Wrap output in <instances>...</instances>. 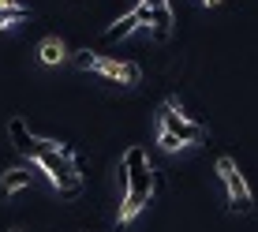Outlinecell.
<instances>
[{
  "label": "cell",
  "instance_id": "obj_1",
  "mask_svg": "<svg viewBox=\"0 0 258 232\" xmlns=\"http://www.w3.org/2000/svg\"><path fill=\"white\" fill-rule=\"evenodd\" d=\"M123 165V202H120V225H127V221H135L142 210L150 206V191H154V168H150V157L142 146H127L120 157Z\"/></svg>",
  "mask_w": 258,
  "mask_h": 232
},
{
  "label": "cell",
  "instance_id": "obj_2",
  "mask_svg": "<svg viewBox=\"0 0 258 232\" xmlns=\"http://www.w3.org/2000/svg\"><path fill=\"white\" fill-rule=\"evenodd\" d=\"M71 154H75V150H71L68 142L38 139V150H34V157H30V161L49 176V184L56 187V195H60V199H68V202L83 195V176H79L75 165H71Z\"/></svg>",
  "mask_w": 258,
  "mask_h": 232
},
{
  "label": "cell",
  "instance_id": "obj_3",
  "mask_svg": "<svg viewBox=\"0 0 258 232\" xmlns=\"http://www.w3.org/2000/svg\"><path fill=\"white\" fill-rule=\"evenodd\" d=\"M217 176H221V184H225L228 210H232V213H251V206H254V199H251V187H247L243 172L236 168V161H232V157H221V161H217Z\"/></svg>",
  "mask_w": 258,
  "mask_h": 232
},
{
  "label": "cell",
  "instance_id": "obj_4",
  "mask_svg": "<svg viewBox=\"0 0 258 232\" xmlns=\"http://www.w3.org/2000/svg\"><path fill=\"white\" fill-rule=\"evenodd\" d=\"M161 128L168 131V135H176L183 146H195V142L206 139V128L195 124V120H187L183 112H176V105H165V109H161Z\"/></svg>",
  "mask_w": 258,
  "mask_h": 232
},
{
  "label": "cell",
  "instance_id": "obj_5",
  "mask_svg": "<svg viewBox=\"0 0 258 232\" xmlns=\"http://www.w3.org/2000/svg\"><path fill=\"white\" fill-rule=\"evenodd\" d=\"M94 71L105 79V83H120V86H135L142 79L139 64H127V60H109V56H97Z\"/></svg>",
  "mask_w": 258,
  "mask_h": 232
},
{
  "label": "cell",
  "instance_id": "obj_6",
  "mask_svg": "<svg viewBox=\"0 0 258 232\" xmlns=\"http://www.w3.org/2000/svg\"><path fill=\"white\" fill-rule=\"evenodd\" d=\"M8 139H12V146L19 150L23 157H34V150H38V139L30 135V128H26V120H8Z\"/></svg>",
  "mask_w": 258,
  "mask_h": 232
},
{
  "label": "cell",
  "instance_id": "obj_7",
  "mask_svg": "<svg viewBox=\"0 0 258 232\" xmlns=\"http://www.w3.org/2000/svg\"><path fill=\"white\" fill-rule=\"evenodd\" d=\"M30 180H34V168H8L4 176H0V195H19L23 187H30Z\"/></svg>",
  "mask_w": 258,
  "mask_h": 232
},
{
  "label": "cell",
  "instance_id": "obj_8",
  "mask_svg": "<svg viewBox=\"0 0 258 232\" xmlns=\"http://www.w3.org/2000/svg\"><path fill=\"white\" fill-rule=\"evenodd\" d=\"M38 56H41V64L52 68V64H60V60L68 56V49H64V41H60V38H45L38 45Z\"/></svg>",
  "mask_w": 258,
  "mask_h": 232
},
{
  "label": "cell",
  "instance_id": "obj_9",
  "mask_svg": "<svg viewBox=\"0 0 258 232\" xmlns=\"http://www.w3.org/2000/svg\"><path fill=\"white\" fill-rule=\"evenodd\" d=\"M139 30V19H135V15H123V19L120 23H112L109 26V30H105V41H123V38H127V34H135Z\"/></svg>",
  "mask_w": 258,
  "mask_h": 232
},
{
  "label": "cell",
  "instance_id": "obj_10",
  "mask_svg": "<svg viewBox=\"0 0 258 232\" xmlns=\"http://www.w3.org/2000/svg\"><path fill=\"white\" fill-rule=\"evenodd\" d=\"M26 8H0V30H8L12 23H19V19H26Z\"/></svg>",
  "mask_w": 258,
  "mask_h": 232
},
{
  "label": "cell",
  "instance_id": "obj_11",
  "mask_svg": "<svg viewBox=\"0 0 258 232\" xmlns=\"http://www.w3.org/2000/svg\"><path fill=\"white\" fill-rule=\"evenodd\" d=\"M157 142H161V150H168V154H172V150H180V146H183V142L176 139V135H168L165 128H161V135H157Z\"/></svg>",
  "mask_w": 258,
  "mask_h": 232
},
{
  "label": "cell",
  "instance_id": "obj_12",
  "mask_svg": "<svg viewBox=\"0 0 258 232\" xmlns=\"http://www.w3.org/2000/svg\"><path fill=\"white\" fill-rule=\"evenodd\" d=\"M94 64H97V52H90V49L79 52V68H83V71H94Z\"/></svg>",
  "mask_w": 258,
  "mask_h": 232
},
{
  "label": "cell",
  "instance_id": "obj_13",
  "mask_svg": "<svg viewBox=\"0 0 258 232\" xmlns=\"http://www.w3.org/2000/svg\"><path fill=\"white\" fill-rule=\"evenodd\" d=\"M0 8H15V0H0Z\"/></svg>",
  "mask_w": 258,
  "mask_h": 232
},
{
  "label": "cell",
  "instance_id": "obj_14",
  "mask_svg": "<svg viewBox=\"0 0 258 232\" xmlns=\"http://www.w3.org/2000/svg\"><path fill=\"white\" fill-rule=\"evenodd\" d=\"M202 4H206V8H210V4H221V0H202Z\"/></svg>",
  "mask_w": 258,
  "mask_h": 232
},
{
  "label": "cell",
  "instance_id": "obj_15",
  "mask_svg": "<svg viewBox=\"0 0 258 232\" xmlns=\"http://www.w3.org/2000/svg\"><path fill=\"white\" fill-rule=\"evenodd\" d=\"M8 232H23V228H8Z\"/></svg>",
  "mask_w": 258,
  "mask_h": 232
}]
</instances>
